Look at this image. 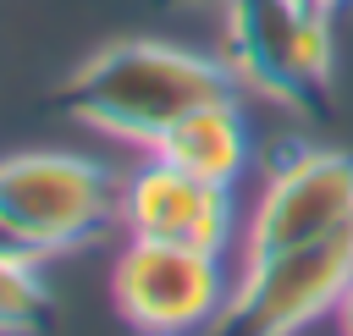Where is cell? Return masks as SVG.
Here are the masks:
<instances>
[{
    "label": "cell",
    "mask_w": 353,
    "mask_h": 336,
    "mask_svg": "<svg viewBox=\"0 0 353 336\" xmlns=\"http://www.w3.org/2000/svg\"><path fill=\"white\" fill-rule=\"evenodd\" d=\"M154 160L188 171V176H204V182H221L232 187L248 165V121L237 110V99H210L188 116H176L154 143H149Z\"/></svg>",
    "instance_id": "cell-8"
},
{
    "label": "cell",
    "mask_w": 353,
    "mask_h": 336,
    "mask_svg": "<svg viewBox=\"0 0 353 336\" xmlns=\"http://www.w3.org/2000/svg\"><path fill=\"white\" fill-rule=\"evenodd\" d=\"M221 61L259 99L325 116L331 110V11L325 0H215Z\"/></svg>",
    "instance_id": "cell-2"
},
{
    "label": "cell",
    "mask_w": 353,
    "mask_h": 336,
    "mask_svg": "<svg viewBox=\"0 0 353 336\" xmlns=\"http://www.w3.org/2000/svg\"><path fill=\"white\" fill-rule=\"evenodd\" d=\"M121 215V182L61 149H28L0 160V231L28 253H61L88 242Z\"/></svg>",
    "instance_id": "cell-3"
},
{
    "label": "cell",
    "mask_w": 353,
    "mask_h": 336,
    "mask_svg": "<svg viewBox=\"0 0 353 336\" xmlns=\"http://www.w3.org/2000/svg\"><path fill=\"white\" fill-rule=\"evenodd\" d=\"M0 242H11V237H6V231H0ZM11 248H17V242H11Z\"/></svg>",
    "instance_id": "cell-12"
},
{
    "label": "cell",
    "mask_w": 353,
    "mask_h": 336,
    "mask_svg": "<svg viewBox=\"0 0 353 336\" xmlns=\"http://www.w3.org/2000/svg\"><path fill=\"white\" fill-rule=\"evenodd\" d=\"M33 259L39 253L0 242V336H44L55 319V297Z\"/></svg>",
    "instance_id": "cell-9"
},
{
    "label": "cell",
    "mask_w": 353,
    "mask_h": 336,
    "mask_svg": "<svg viewBox=\"0 0 353 336\" xmlns=\"http://www.w3.org/2000/svg\"><path fill=\"white\" fill-rule=\"evenodd\" d=\"M325 6H342V0H325Z\"/></svg>",
    "instance_id": "cell-13"
},
{
    "label": "cell",
    "mask_w": 353,
    "mask_h": 336,
    "mask_svg": "<svg viewBox=\"0 0 353 336\" xmlns=\"http://www.w3.org/2000/svg\"><path fill=\"white\" fill-rule=\"evenodd\" d=\"M353 226V154L292 143L270 160V176L243 226V259L298 248Z\"/></svg>",
    "instance_id": "cell-6"
},
{
    "label": "cell",
    "mask_w": 353,
    "mask_h": 336,
    "mask_svg": "<svg viewBox=\"0 0 353 336\" xmlns=\"http://www.w3.org/2000/svg\"><path fill=\"white\" fill-rule=\"evenodd\" d=\"M347 281H353V226L298 248L254 253L243 259L221 314L199 336H298L309 319L336 308Z\"/></svg>",
    "instance_id": "cell-4"
},
{
    "label": "cell",
    "mask_w": 353,
    "mask_h": 336,
    "mask_svg": "<svg viewBox=\"0 0 353 336\" xmlns=\"http://www.w3.org/2000/svg\"><path fill=\"white\" fill-rule=\"evenodd\" d=\"M210 99H237L232 66L221 55H199L182 44H160V39H116L94 50L55 88V105L77 127L121 138V143H143V149L176 116Z\"/></svg>",
    "instance_id": "cell-1"
},
{
    "label": "cell",
    "mask_w": 353,
    "mask_h": 336,
    "mask_svg": "<svg viewBox=\"0 0 353 336\" xmlns=\"http://www.w3.org/2000/svg\"><path fill=\"white\" fill-rule=\"evenodd\" d=\"M121 226L132 237H154V242H182V248H210L221 253L237 231L232 215V187L188 176L165 160L138 165L121 182Z\"/></svg>",
    "instance_id": "cell-7"
},
{
    "label": "cell",
    "mask_w": 353,
    "mask_h": 336,
    "mask_svg": "<svg viewBox=\"0 0 353 336\" xmlns=\"http://www.w3.org/2000/svg\"><path fill=\"white\" fill-rule=\"evenodd\" d=\"M226 292L232 281L221 270V253L154 237H132L110 270L116 314L143 336H199L221 314Z\"/></svg>",
    "instance_id": "cell-5"
},
{
    "label": "cell",
    "mask_w": 353,
    "mask_h": 336,
    "mask_svg": "<svg viewBox=\"0 0 353 336\" xmlns=\"http://www.w3.org/2000/svg\"><path fill=\"white\" fill-rule=\"evenodd\" d=\"M331 319H336V330H342V336H353V281H347V292L336 297V308H331Z\"/></svg>",
    "instance_id": "cell-10"
},
{
    "label": "cell",
    "mask_w": 353,
    "mask_h": 336,
    "mask_svg": "<svg viewBox=\"0 0 353 336\" xmlns=\"http://www.w3.org/2000/svg\"><path fill=\"white\" fill-rule=\"evenodd\" d=\"M160 11H171V6H199V0H154Z\"/></svg>",
    "instance_id": "cell-11"
}]
</instances>
